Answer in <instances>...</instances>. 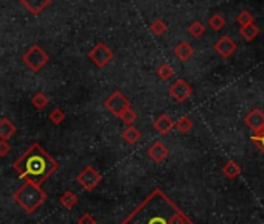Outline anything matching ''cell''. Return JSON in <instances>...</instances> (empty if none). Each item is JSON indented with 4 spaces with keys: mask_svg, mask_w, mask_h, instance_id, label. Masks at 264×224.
Wrapping results in <instances>:
<instances>
[{
    "mask_svg": "<svg viewBox=\"0 0 264 224\" xmlns=\"http://www.w3.org/2000/svg\"><path fill=\"white\" fill-rule=\"evenodd\" d=\"M124 124H127V126H131V124L135 122V120H137V114H135L134 111H132V107H131V109L129 111H126L124 114H123V117L120 119Z\"/></svg>",
    "mask_w": 264,
    "mask_h": 224,
    "instance_id": "cell-29",
    "label": "cell"
},
{
    "mask_svg": "<svg viewBox=\"0 0 264 224\" xmlns=\"http://www.w3.org/2000/svg\"><path fill=\"white\" fill-rule=\"evenodd\" d=\"M222 174L227 177V179H236L240 174H241V167L230 160V162H227L224 167H222Z\"/></svg>",
    "mask_w": 264,
    "mask_h": 224,
    "instance_id": "cell-19",
    "label": "cell"
},
{
    "mask_svg": "<svg viewBox=\"0 0 264 224\" xmlns=\"http://www.w3.org/2000/svg\"><path fill=\"white\" fill-rule=\"evenodd\" d=\"M48 195L42 190V187L25 181L19 189L13 193V201L19 205L25 213H34L41 205L47 201Z\"/></svg>",
    "mask_w": 264,
    "mask_h": 224,
    "instance_id": "cell-3",
    "label": "cell"
},
{
    "mask_svg": "<svg viewBox=\"0 0 264 224\" xmlns=\"http://www.w3.org/2000/svg\"><path fill=\"white\" fill-rule=\"evenodd\" d=\"M169 156V149L167 148V145H163L162 142H154L152 145L148 148V157L152 160L154 164H162L163 160Z\"/></svg>",
    "mask_w": 264,
    "mask_h": 224,
    "instance_id": "cell-11",
    "label": "cell"
},
{
    "mask_svg": "<svg viewBox=\"0 0 264 224\" xmlns=\"http://www.w3.org/2000/svg\"><path fill=\"white\" fill-rule=\"evenodd\" d=\"M48 120L53 124H61V123H64V120H66V112L62 109H53L48 115Z\"/></svg>",
    "mask_w": 264,
    "mask_h": 224,
    "instance_id": "cell-27",
    "label": "cell"
},
{
    "mask_svg": "<svg viewBox=\"0 0 264 224\" xmlns=\"http://www.w3.org/2000/svg\"><path fill=\"white\" fill-rule=\"evenodd\" d=\"M174 126H176V122H172V119L168 114H162L156 120H154V129H156L159 134H162V136L169 134Z\"/></svg>",
    "mask_w": 264,
    "mask_h": 224,
    "instance_id": "cell-12",
    "label": "cell"
},
{
    "mask_svg": "<svg viewBox=\"0 0 264 224\" xmlns=\"http://www.w3.org/2000/svg\"><path fill=\"white\" fill-rule=\"evenodd\" d=\"M89 59L99 69H104L109 62L114 59V51L111 47H107L104 42H98L96 46L89 51Z\"/></svg>",
    "mask_w": 264,
    "mask_h": 224,
    "instance_id": "cell-7",
    "label": "cell"
},
{
    "mask_svg": "<svg viewBox=\"0 0 264 224\" xmlns=\"http://www.w3.org/2000/svg\"><path fill=\"white\" fill-rule=\"evenodd\" d=\"M58 160L51 157L38 142L31 143L26 151L13 162V170L19 179L42 185L58 172Z\"/></svg>",
    "mask_w": 264,
    "mask_h": 224,
    "instance_id": "cell-2",
    "label": "cell"
},
{
    "mask_svg": "<svg viewBox=\"0 0 264 224\" xmlns=\"http://www.w3.org/2000/svg\"><path fill=\"white\" fill-rule=\"evenodd\" d=\"M208 26H210L213 31H221L225 26V17L219 13L213 14L210 19H208Z\"/></svg>",
    "mask_w": 264,
    "mask_h": 224,
    "instance_id": "cell-20",
    "label": "cell"
},
{
    "mask_svg": "<svg viewBox=\"0 0 264 224\" xmlns=\"http://www.w3.org/2000/svg\"><path fill=\"white\" fill-rule=\"evenodd\" d=\"M168 94L172 100H176L177 103H185L191 97V94H193V87H191L185 79L179 78L168 87Z\"/></svg>",
    "mask_w": 264,
    "mask_h": 224,
    "instance_id": "cell-8",
    "label": "cell"
},
{
    "mask_svg": "<svg viewBox=\"0 0 264 224\" xmlns=\"http://www.w3.org/2000/svg\"><path fill=\"white\" fill-rule=\"evenodd\" d=\"M22 61L25 62V66L33 72H39L45 64L48 62V55L41 46L34 44L28 50L24 53Z\"/></svg>",
    "mask_w": 264,
    "mask_h": 224,
    "instance_id": "cell-4",
    "label": "cell"
},
{
    "mask_svg": "<svg viewBox=\"0 0 264 224\" xmlns=\"http://www.w3.org/2000/svg\"><path fill=\"white\" fill-rule=\"evenodd\" d=\"M120 224H196L162 189H154Z\"/></svg>",
    "mask_w": 264,
    "mask_h": 224,
    "instance_id": "cell-1",
    "label": "cell"
},
{
    "mask_svg": "<svg viewBox=\"0 0 264 224\" xmlns=\"http://www.w3.org/2000/svg\"><path fill=\"white\" fill-rule=\"evenodd\" d=\"M157 76L162 79V81H168V79L174 76V69H172L169 64H167V62H163V64H160L157 67Z\"/></svg>",
    "mask_w": 264,
    "mask_h": 224,
    "instance_id": "cell-22",
    "label": "cell"
},
{
    "mask_svg": "<svg viewBox=\"0 0 264 224\" xmlns=\"http://www.w3.org/2000/svg\"><path fill=\"white\" fill-rule=\"evenodd\" d=\"M236 24H240L241 26L253 24V14L247 10H242L238 16H236Z\"/></svg>",
    "mask_w": 264,
    "mask_h": 224,
    "instance_id": "cell-26",
    "label": "cell"
},
{
    "mask_svg": "<svg viewBox=\"0 0 264 224\" xmlns=\"http://www.w3.org/2000/svg\"><path fill=\"white\" fill-rule=\"evenodd\" d=\"M194 47L191 46V44H188L187 41H182L179 42L177 46L174 47V55L180 59V61H188L190 58L194 56Z\"/></svg>",
    "mask_w": 264,
    "mask_h": 224,
    "instance_id": "cell-13",
    "label": "cell"
},
{
    "mask_svg": "<svg viewBox=\"0 0 264 224\" xmlns=\"http://www.w3.org/2000/svg\"><path fill=\"white\" fill-rule=\"evenodd\" d=\"M101 179H103V176L96 168H94L92 165H87L84 170H81V172L78 173L76 182L83 187L84 190L94 192L96 187L99 185V182H101Z\"/></svg>",
    "mask_w": 264,
    "mask_h": 224,
    "instance_id": "cell-6",
    "label": "cell"
},
{
    "mask_svg": "<svg viewBox=\"0 0 264 224\" xmlns=\"http://www.w3.org/2000/svg\"><path fill=\"white\" fill-rule=\"evenodd\" d=\"M16 134V124L6 117L0 119V140H10Z\"/></svg>",
    "mask_w": 264,
    "mask_h": 224,
    "instance_id": "cell-15",
    "label": "cell"
},
{
    "mask_svg": "<svg viewBox=\"0 0 264 224\" xmlns=\"http://www.w3.org/2000/svg\"><path fill=\"white\" fill-rule=\"evenodd\" d=\"M236 49H238V46H236V42L230 38V36H222V38H219L215 42L216 53L224 59L230 58L236 51Z\"/></svg>",
    "mask_w": 264,
    "mask_h": 224,
    "instance_id": "cell-10",
    "label": "cell"
},
{
    "mask_svg": "<svg viewBox=\"0 0 264 224\" xmlns=\"http://www.w3.org/2000/svg\"><path fill=\"white\" fill-rule=\"evenodd\" d=\"M59 202L64 205L66 209L72 210L75 207V205L78 204V196L75 192H72V190H66L62 195H61V198H59Z\"/></svg>",
    "mask_w": 264,
    "mask_h": 224,
    "instance_id": "cell-18",
    "label": "cell"
},
{
    "mask_svg": "<svg viewBox=\"0 0 264 224\" xmlns=\"http://www.w3.org/2000/svg\"><path fill=\"white\" fill-rule=\"evenodd\" d=\"M104 107L114 115V117L121 119L123 114L131 109V101L123 95V92L115 91L104 100Z\"/></svg>",
    "mask_w": 264,
    "mask_h": 224,
    "instance_id": "cell-5",
    "label": "cell"
},
{
    "mask_svg": "<svg viewBox=\"0 0 264 224\" xmlns=\"http://www.w3.org/2000/svg\"><path fill=\"white\" fill-rule=\"evenodd\" d=\"M240 34H241V38H242L245 42H252V41L260 34V28H258V26L255 25V22H253V24H250V25L241 26Z\"/></svg>",
    "mask_w": 264,
    "mask_h": 224,
    "instance_id": "cell-17",
    "label": "cell"
},
{
    "mask_svg": "<svg viewBox=\"0 0 264 224\" xmlns=\"http://www.w3.org/2000/svg\"><path fill=\"white\" fill-rule=\"evenodd\" d=\"M250 140L253 142V145L264 154V129L258 134H253V136L250 137Z\"/></svg>",
    "mask_w": 264,
    "mask_h": 224,
    "instance_id": "cell-28",
    "label": "cell"
},
{
    "mask_svg": "<svg viewBox=\"0 0 264 224\" xmlns=\"http://www.w3.org/2000/svg\"><path fill=\"white\" fill-rule=\"evenodd\" d=\"M188 33L193 36V38H201L205 34V25L199 21H194L193 24H190L188 26Z\"/></svg>",
    "mask_w": 264,
    "mask_h": 224,
    "instance_id": "cell-25",
    "label": "cell"
},
{
    "mask_svg": "<svg viewBox=\"0 0 264 224\" xmlns=\"http://www.w3.org/2000/svg\"><path fill=\"white\" fill-rule=\"evenodd\" d=\"M31 104L36 107V109L42 111V109H45V107L48 106V97L45 95L44 92H38V94H34V95L31 97Z\"/></svg>",
    "mask_w": 264,
    "mask_h": 224,
    "instance_id": "cell-21",
    "label": "cell"
},
{
    "mask_svg": "<svg viewBox=\"0 0 264 224\" xmlns=\"http://www.w3.org/2000/svg\"><path fill=\"white\" fill-rule=\"evenodd\" d=\"M193 120H191L188 115H182V117L176 122V129L177 131H180V132H184V134H187V132H190L191 129H193Z\"/></svg>",
    "mask_w": 264,
    "mask_h": 224,
    "instance_id": "cell-23",
    "label": "cell"
},
{
    "mask_svg": "<svg viewBox=\"0 0 264 224\" xmlns=\"http://www.w3.org/2000/svg\"><path fill=\"white\" fill-rule=\"evenodd\" d=\"M78 224H96V220H95L94 215L84 213V215H81V217H79Z\"/></svg>",
    "mask_w": 264,
    "mask_h": 224,
    "instance_id": "cell-30",
    "label": "cell"
},
{
    "mask_svg": "<svg viewBox=\"0 0 264 224\" xmlns=\"http://www.w3.org/2000/svg\"><path fill=\"white\" fill-rule=\"evenodd\" d=\"M11 151V145L6 140H0V157H5L10 154Z\"/></svg>",
    "mask_w": 264,
    "mask_h": 224,
    "instance_id": "cell-31",
    "label": "cell"
},
{
    "mask_svg": "<svg viewBox=\"0 0 264 224\" xmlns=\"http://www.w3.org/2000/svg\"><path fill=\"white\" fill-rule=\"evenodd\" d=\"M121 137H123V140H124L126 143H129V145H135V143L140 140L142 132L131 124V126H126V128L123 129Z\"/></svg>",
    "mask_w": 264,
    "mask_h": 224,
    "instance_id": "cell-16",
    "label": "cell"
},
{
    "mask_svg": "<svg viewBox=\"0 0 264 224\" xmlns=\"http://www.w3.org/2000/svg\"><path fill=\"white\" fill-rule=\"evenodd\" d=\"M244 123L253 134L261 132L264 129V112L258 107H255L244 117Z\"/></svg>",
    "mask_w": 264,
    "mask_h": 224,
    "instance_id": "cell-9",
    "label": "cell"
},
{
    "mask_svg": "<svg viewBox=\"0 0 264 224\" xmlns=\"http://www.w3.org/2000/svg\"><path fill=\"white\" fill-rule=\"evenodd\" d=\"M51 2H53V0H21V3H22L30 13H33L34 16L41 14Z\"/></svg>",
    "mask_w": 264,
    "mask_h": 224,
    "instance_id": "cell-14",
    "label": "cell"
},
{
    "mask_svg": "<svg viewBox=\"0 0 264 224\" xmlns=\"http://www.w3.org/2000/svg\"><path fill=\"white\" fill-rule=\"evenodd\" d=\"M149 30L152 34H156V36H162V34H165L167 30H168V25L165 24V21H162V19H156V21H152L151 25H149Z\"/></svg>",
    "mask_w": 264,
    "mask_h": 224,
    "instance_id": "cell-24",
    "label": "cell"
}]
</instances>
